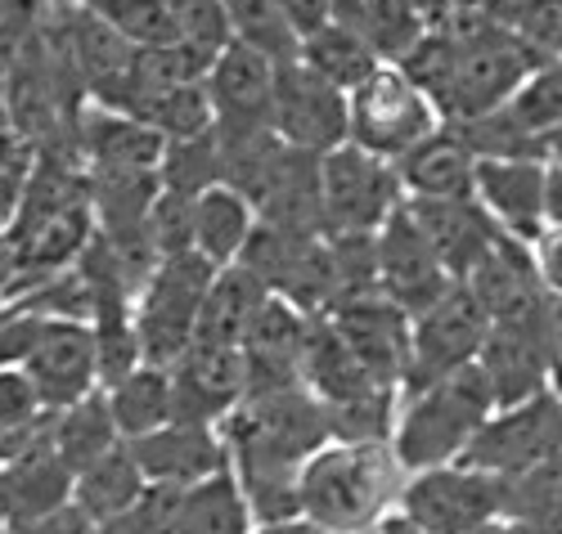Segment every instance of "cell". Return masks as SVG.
Returning a JSON list of instances; mask_svg holds the SVG:
<instances>
[{
    "label": "cell",
    "mask_w": 562,
    "mask_h": 534,
    "mask_svg": "<svg viewBox=\"0 0 562 534\" xmlns=\"http://www.w3.org/2000/svg\"><path fill=\"white\" fill-rule=\"evenodd\" d=\"M405 471L392 445H347L329 441L319 445L297 476L302 516L334 530V534H373L396 499H401Z\"/></svg>",
    "instance_id": "1"
},
{
    "label": "cell",
    "mask_w": 562,
    "mask_h": 534,
    "mask_svg": "<svg viewBox=\"0 0 562 534\" xmlns=\"http://www.w3.org/2000/svg\"><path fill=\"white\" fill-rule=\"evenodd\" d=\"M491 413H495V396L477 364L401 396L396 427H392V454L401 471L409 476V471L459 463Z\"/></svg>",
    "instance_id": "2"
},
{
    "label": "cell",
    "mask_w": 562,
    "mask_h": 534,
    "mask_svg": "<svg viewBox=\"0 0 562 534\" xmlns=\"http://www.w3.org/2000/svg\"><path fill=\"white\" fill-rule=\"evenodd\" d=\"M212 265L199 252H176L154 265L145 287L135 293V337L139 360L154 368H171L184 351L194 346V319L203 306V293L212 283Z\"/></svg>",
    "instance_id": "3"
},
{
    "label": "cell",
    "mask_w": 562,
    "mask_h": 534,
    "mask_svg": "<svg viewBox=\"0 0 562 534\" xmlns=\"http://www.w3.org/2000/svg\"><path fill=\"white\" fill-rule=\"evenodd\" d=\"M441 126L437 109L396 64H379L347 94V144L396 162Z\"/></svg>",
    "instance_id": "4"
},
{
    "label": "cell",
    "mask_w": 562,
    "mask_h": 534,
    "mask_svg": "<svg viewBox=\"0 0 562 534\" xmlns=\"http://www.w3.org/2000/svg\"><path fill=\"white\" fill-rule=\"evenodd\" d=\"M405 203L396 167L373 158L356 144L319 158V216L324 238L338 234H379L387 216Z\"/></svg>",
    "instance_id": "5"
},
{
    "label": "cell",
    "mask_w": 562,
    "mask_h": 534,
    "mask_svg": "<svg viewBox=\"0 0 562 534\" xmlns=\"http://www.w3.org/2000/svg\"><path fill=\"white\" fill-rule=\"evenodd\" d=\"M396 512H405L428 534H473L477 525L504 516V480L468 463L409 471L401 485Z\"/></svg>",
    "instance_id": "6"
},
{
    "label": "cell",
    "mask_w": 562,
    "mask_h": 534,
    "mask_svg": "<svg viewBox=\"0 0 562 534\" xmlns=\"http://www.w3.org/2000/svg\"><path fill=\"white\" fill-rule=\"evenodd\" d=\"M486 332H491L486 310L463 283H454L441 302H432L424 315L409 319V364H405L401 396L477 364Z\"/></svg>",
    "instance_id": "7"
},
{
    "label": "cell",
    "mask_w": 562,
    "mask_h": 534,
    "mask_svg": "<svg viewBox=\"0 0 562 534\" xmlns=\"http://www.w3.org/2000/svg\"><path fill=\"white\" fill-rule=\"evenodd\" d=\"M558 450H562V396L549 386V391L531 400L495 409L459 463L477 467L486 476H499V480H513L540 467L544 458H553Z\"/></svg>",
    "instance_id": "8"
},
{
    "label": "cell",
    "mask_w": 562,
    "mask_h": 534,
    "mask_svg": "<svg viewBox=\"0 0 562 534\" xmlns=\"http://www.w3.org/2000/svg\"><path fill=\"white\" fill-rule=\"evenodd\" d=\"M270 130L297 154L324 158L347 144V94L315 77L311 68L279 64L274 100H270Z\"/></svg>",
    "instance_id": "9"
},
{
    "label": "cell",
    "mask_w": 562,
    "mask_h": 534,
    "mask_svg": "<svg viewBox=\"0 0 562 534\" xmlns=\"http://www.w3.org/2000/svg\"><path fill=\"white\" fill-rule=\"evenodd\" d=\"M19 368L27 373L41 409L50 413L100 391L95 337H90V323H77V319H41Z\"/></svg>",
    "instance_id": "10"
},
{
    "label": "cell",
    "mask_w": 562,
    "mask_h": 534,
    "mask_svg": "<svg viewBox=\"0 0 562 534\" xmlns=\"http://www.w3.org/2000/svg\"><path fill=\"white\" fill-rule=\"evenodd\" d=\"M373 257H379V293L392 306H401L409 319L424 315L432 302H441L454 287V279L446 274V265L428 248V238L409 220L405 203L387 216V225L379 234H373Z\"/></svg>",
    "instance_id": "11"
},
{
    "label": "cell",
    "mask_w": 562,
    "mask_h": 534,
    "mask_svg": "<svg viewBox=\"0 0 562 534\" xmlns=\"http://www.w3.org/2000/svg\"><path fill=\"white\" fill-rule=\"evenodd\" d=\"M167 377H171V422L221 427L248 396V373H244L239 346L194 342L167 368Z\"/></svg>",
    "instance_id": "12"
},
{
    "label": "cell",
    "mask_w": 562,
    "mask_h": 534,
    "mask_svg": "<svg viewBox=\"0 0 562 534\" xmlns=\"http://www.w3.org/2000/svg\"><path fill=\"white\" fill-rule=\"evenodd\" d=\"M334 323V332L347 342V351L364 364V373L383 386L405 382V364H409V315L401 306H392L383 293H369L356 302H342L324 315Z\"/></svg>",
    "instance_id": "13"
},
{
    "label": "cell",
    "mask_w": 562,
    "mask_h": 534,
    "mask_svg": "<svg viewBox=\"0 0 562 534\" xmlns=\"http://www.w3.org/2000/svg\"><path fill=\"white\" fill-rule=\"evenodd\" d=\"M473 203L504 238L531 242L544 229V162L540 158H477Z\"/></svg>",
    "instance_id": "14"
},
{
    "label": "cell",
    "mask_w": 562,
    "mask_h": 534,
    "mask_svg": "<svg viewBox=\"0 0 562 534\" xmlns=\"http://www.w3.org/2000/svg\"><path fill=\"white\" fill-rule=\"evenodd\" d=\"M544 315H549V302H544V310L536 319L491 323L486 342H482V355H477V368L491 382L495 409L531 400V396H540V391H549V386H553L549 342H544Z\"/></svg>",
    "instance_id": "15"
},
{
    "label": "cell",
    "mask_w": 562,
    "mask_h": 534,
    "mask_svg": "<svg viewBox=\"0 0 562 534\" xmlns=\"http://www.w3.org/2000/svg\"><path fill=\"white\" fill-rule=\"evenodd\" d=\"M72 144L86 175H126V171H158L167 139L131 113H113L100 104H81L72 122Z\"/></svg>",
    "instance_id": "16"
},
{
    "label": "cell",
    "mask_w": 562,
    "mask_h": 534,
    "mask_svg": "<svg viewBox=\"0 0 562 534\" xmlns=\"http://www.w3.org/2000/svg\"><path fill=\"white\" fill-rule=\"evenodd\" d=\"M306 332H311V315H302L284 297H266V306L257 310L244 346H239L244 351V373H248V396L302 386Z\"/></svg>",
    "instance_id": "17"
},
{
    "label": "cell",
    "mask_w": 562,
    "mask_h": 534,
    "mask_svg": "<svg viewBox=\"0 0 562 534\" xmlns=\"http://www.w3.org/2000/svg\"><path fill=\"white\" fill-rule=\"evenodd\" d=\"M126 450L149 485H176V490H194L199 480L229 467L221 431L194 422H167L139 441H126Z\"/></svg>",
    "instance_id": "18"
},
{
    "label": "cell",
    "mask_w": 562,
    "mask_h": 534,
    "mask_svg": "<svg viewBox=\"0 0 562 534\" xmlns=\"http://www.w3.org/2000/svg\"><path fill=\"white\" fill-rule=\"evenodd\" d=\"M405 212L454 283L473 274V265L504 238L473 198H405Z\"/></svg>",
    "instance_id": "19"
},
{
    "label": "cell",
    "mask_w": 562,
    "mask_h": 534,
    "mask_svg": "<svg viewBox=\"0 0 562 534\" xmlns=\"http://www.w3.org/2000/svg\"><path fill=\"white\" fill-rule=\"evenodd\" d=\"M274 72H279V64H270L266 55L248 50L239 41H225L212 55L207 77H203L216 126H270Z\"/></svg>",
    "instance_id": "20"
},
{
    "label": "cell",
    "mask_w": 562,
    "mask_h": 534,
    "mask_svg": "<svg viewBox=\"0 0 562 534\" xmlns=\"http://www.w3.org/2000/svg\"><path fill=\"white\" fill-rule=\"evenodd\" d=\"M463 287L477 297V306L486 310L491 323L536 319L549 302V293L540 287V274H536V261H531V248L518 238H499L473 265V274L463 279Z\"/></svg>",
    "instance_id": "21"
},
{
    "label": "cell",
    "mask_w": 562,
    "mask_h": 534,
    "mask_svg": "<svg viewBox=\"0 0 562 534\" xmlns=\"http://www.w3.org/2000/svg\"><path fill=\"white\" fill-rule=\"evenodd\" d=\"M64 503H72V471L50 445L0 467V530L5 534L36 525L41 516L59 512Z\"/></svg>",
    "instance_id": "22"
},
{
    "label": "cell",
    "mask_w": 562,
    "mask_h": 534,
    "mask_svg": "<svg viewBox=\"0 0 562 534\" xmlns=\"http://www.w3.org/2000/svg\"><path fill=\"white\" fill-rule=\"evenodd\" d=\"M473 154L450 126H437L418 139L405 158H396V180L405 198H473Z\"/></svg>",
    "instance_id": "23"
},
{
    "label": "cell",
    "mask_w": 562,
    "mask_h": 534,
    "mask_svg": "<svg viewBox=\"0 0 562 534\" xmlns=\"http://www.w3.org/2000/svg\"><path fill=\"white\" fill-rule=\"evenodd\" d=\"M266 283L244 270V265H225L212 274L207 293H203V306H199V319H194V342H207V346H244V337L257 319V310L266 306Z\"/></svg>",
    "instance_id": "24"
},
{
    "label": "cell",
    "mask_w": 562,
    "mask_h": 534,
    "mask_svg": "<svg viewBox=\"0 0 562 534\" xmlns=\"http://www.w3.org/2000/svg\"><path fill=\"white\" fill-rule=\"evenodd\" d=\"M257 229V207L234 193L225 184H212L194 198V234H190V248L212 265V270H225L244 257L248 238Z\"/></svg>",
    "instance_id": "25"
},
{
    "label": "cell",
    "mask_w": 562,
    "mask_h": 534,
    "mask_svg": "<svg viewBox=\"0 0 562 534\" xmlns=\"http://www.w3.org/2000/svg\"><path fill=\"white\" fill-rule=\"evenodd\" d=\"M302 386L319 405H338V400L373 391V386H383V382H373L364 373V364L347 351V342L334 332V323L319 315V319H311L306 346H302Z\"/></svg>",
    "instance_id": "26"
},
{
    "label": "cell",
    "mask_w": 562,
    "mask_h": 534,
    "mask_svg": "<svg viewBox=\"0 0 562 534\" xmlns=\"http://www.w3.org/2000/svg\"><path fill=\"white\" fill-rule=\"evenodd\" d=\"M145 476H139L126 441L117 450H109L100 463H90L72 476V508L86 512L95 525H109L113 516H122L139 495H145Z\"/></svg>",
    "instance_id": "27"
},
{
    "label": "cell",
    "mask_w": 562,
    "mask_h": 534,
    "mask_svg": "<svg viewBox=\"0 0 562 534\" xmlns=\"http://www.w3.org/2000/svg\"><path fill=\"white\" fill-rule=\"evenodd\" d=\"M297 64L311 68L315 77H324L329 86H338L342 94H351V90H356L373 68H379L383 59L373 55V45H369L356 27L329 19L324 27H315V32L302 36V45H297Z\"/></svg>",
    "instance_id": "28"
},
{
    "label": "cell",
    "mask_w": 562,
    "mask_h": 534,
    "mask_svg": "<svg viewBox=\"0 0 562 534\" xmlns=\"http://www.w3.org/2000/svg\"><path fill=\"white\" fill-rule=\"evenodd\" d=\"M122 445V435L113 427V413H109V400L104 391H90L86 400L68 405L55 413V427H50V450L64 458V467L77 476L81 467L100 463L109 450Z\"/></svg>",
    "instance_id": "29"
},
{
    "label": "cell",
    "mask_w": 562,
    "mask_h": 534,
    "mask_svg": "<svg viewBox=\"0 0 562 534\" xmlns=\"http://www.w3.org/2000/svg\"><path fill=\"white\" fill-rule=\"evenodd\" d=\"M104 400H109V413H113V427L122 441H139V435L171 422V377H167V368L139 364L122 382L104 386Z\"/></svg>",
    "instance_id": "30"
},
{
    "label": "cell",
    "mask_w": 562,
    "mask_h": 534,
    "mask_svg": "<svg viewBox=\"0 0 562 534\" xmlns=\"http://www.w3.org/2000/svg\"><path fill=\"white\" fill-rule=\"evenodd\" d=\"M176 534H252L248 499H244L239 480H234L229 467L199 480L194 490H184Z\"/></svg>",
    "instance_id": "31"
},
{
    "label": "cell",
    "mask_w": 562,
    "mask_h": 534,
    "mask_svg": "<svg viewBox=\"0 0 562 534\" xmlns=\"http://www.w3.org/2000/svg\"><path fill=\"white\" fill-rule=\"evenodd\" d=\"M225 19H229V41L266 55L270 64L297 59L302 36L293 32L289 14L279 10V0H225Z\"/></svg>",
    "instance_id": "32"
},
{
    "label": "cell",
    "mask_w": 562,
    "mask_h": 534,
    "mask_svg": "<svg viewBox=\"0 0 562 534\" xmlns=\"http://www.w3.org/2000/svg\"><path fill=\"white\" fill-rule=\"evenodd\" d=\"M396 409H401V391H396V386H373V391H364V396L324 405L329 441H347V445H392Z\"/></svg>",
    "instance_id": "33"
},
{
    "label": "cell",
    "mask_w": 562,
    "mask_h": 534,
    "mask_svg": "<svg viewBox=\"0 0 562 534\" xmlns=\"http://www.w3.org/2000/svg\"><path fill=\"white\" fill-rule=\"evenodd\" d=\"M504 516L562 534V450L540 467L504 480Z\"/></svg>",
    "instance_id": "34"
},
{
    "label": "cell",
    "mask_w": 562,
    "mask_h": 534,
    "mask_svg": "<svg viewBox=\"0 0 562 534\" xmlns=\"http://www.w3.org/2000/svg\"><path fill=\"white\" fill-rule=\"evenodd\" d=\"M81 10L104 19L126 45L149 50V45H171L180 41L176 19L167 10V0H81Z\"/></svg>",
    "instance_id": "35"
},
{
    "label": "cell",
    "mask_w": 562,
    "mask_h": 534,
    "mask_svg": "<svg viewBox=\"0 0 562 534\" xmlns=\"http://www.w3.org/2000/svg\"><path fill=\"white\" fill-rule=\"evenodd\" d=\"M504 109H508V117L518 122L527 135H536L544 149H549V139L562 135V59L540 64L527 77V86L513 94Z\"/></svg>",
    "instance_id": "36"
},
{
    "label": "cell",
    "mask_w": 562,
    "mask_h": 534,
    "mask_svg": "<svg viewBox=\"0 0 562 534\" xmlns=\"http://www.w3.org/2000/svg\"><path fill=\"white\" fill-rule=\"evenodd\" d=\"M158 184L184 198H199L203 189L221 184V149L216 135H194V139H171L158 162Z\"/></svg>",
    "instance_id": "37"
},
{
    "label": "cell",
    "mask_w": 562,
    "mask_h": 534,
    "mask_svg": "<svg viewBox=\"0 0 562 534\" xmlns=\"http://www.w3.org/2000/svg\"><path fill=\"white\" fill-rule=\"evenodd\" d=\"M139 122H149L167 144L171 139H194V135H207L216 126V113H212V100L203 81L199 86H180V90H167L158 100L139 113Z\"/></svg>",
    "instance_id": "38"
},
{
    "label": "cell",
    "mask_w": 562,
    "mask_h": 534,
    "mask_svg": "<svg viewBox=\"0 0 562 534\" xmlns=\"http://www.w3.org/2000/svg\"><path fill=\"white\" fill-rule=\"evenodd\" d=\"M180 508H184V490H176V485H145V495L122 516L100 525V534H176Z\"/></svg>",
    "instance_id": "39"
},
{
    "label": "cell",
    "mask_w": 562,
    "mask_h": 534,
    "mask_svg": "<svg viewBox=\"0 0 562 534\" xmlns=\"http://www.w3.org/2000/svg\"><path fill=\"white\" fill-rule=\"evenodd\" d=\"M190 234H194V198L162 189L154 198V207H149V242H154L158 261L176 257V252H194Z\"/></svg>",
    "instance_id": "40"
},
{
    "label": "cell",
    "mask_w": 562,
    "mask_h": 534,
    "mask_svg": "<svg viewBox=\"0 0 562 534\" xmlns=\"http://www.w3.org/2000/svg\"><path fill=\"white\" fill-rule=\"evenodd\" d=\"M531 261H536L540 287L562 302V229H540V238L531 242Z\"/></svg>",
    "instance_id": "41"
},
{
    "label": "cell",
    "mask_w": 562,
    "mask_h": 534,
    "mask_svg": "<svg viewBox=\"0 0 562 534\" xmlns=\"http://www.w3.org/2000/svg\"><path fill=\"white\" fill-rule=\"evenodd\" d=\"M19 534H100V525L90 521L86 512H77L72 503H64L59 512L41 516L36 525H27V530H19Z\"/></svg>",
    "instance_id": "42"
},
{
    "label": "cell",
    "mask_w": 562,
    "mask_h": 534,
    "mask_svg": "<svg viewBox=\"0 0 562 534\" xmlns=\"http://www.w3.org/2000/svg\"><path fill=\"white\" fill-rule=\"evenodd\" d=\"M279 10L289 14L297 36H306V32H315V27H324L334 19V0H279Z\"/></svg>",
    "instance_id": "43"
},
{
    "label": "cell",
    "mask_w": 562,
    "mask_h": 534,
    "mask_svg": "<svg viewBox=\"0 0 562 534\" xmlns=\"http://www.w3.org/2000/svg\"><path fill=\"white\" fill-rule=\"evenodd\" d=\"M544 229H562V167L544 162Z\"/></svg>",
    "instance_id": "44"
},
{
    "label": "cell",
    "mask_w": 562,
    "mask_h": 534,
    "mask_svg": "<svg viewBox=\"0 0 562 534\" xmlns=\"http://www.w3.org/2000/svg\"><path fill=\"white\" fill-rule=\"evenodd\" d=\"M252 534H334V530H324L306 516H293V521H274V525H252Z\"/></svg>",
    "instance_id": "45"
},
{
    "label": "cell",
    "mask_w": 562,
    "mask_h": 534,
    "mask_svg": "<svg viewBox=\"0 0 562 534\" xmlns=\"http://www.w3.org/2000/svg\"><path fill=\"white\" fill-rule=\"evenodd\" d=\"M0 5H32V10H55V0H0Z\"/></svg>",
    "instance_id": "46"
},
{
    "label": "cell",
    "mask_w": 562,
    "mask_h": 534,
    "mask_svg": "<svg viewBox=\"0 0 562 534\" xmlns=\"http://www.w3.org/2000/svg\"><path fill=\"white\" fill-rule=\"evenodd\" d=\"M549 162H558V167H562V135H558V139H549Z\"/></svg>",
    "instance_id": "47"
},
{
    "label": "cell",
    "mask_w": 562,
    "mask_h": 534,
    "mask_svg": "<svg viewBox=\"0 0 562 534\" xmlns=\"http://www.w3.org/2000/svg\"><path fill=\"white\" fill-rule=\"evenodd\" d=\"M0 534H5V530H0Z\"/></svg>",
    "instance_id": "48"
}]
</instances>
